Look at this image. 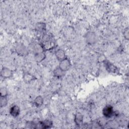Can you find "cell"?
Returning <instances> with one entry per match:
<instances>
[{"mask_svg": "<svg viewBox=\"0 0 129 129\" xmlns=\"http://www.w3.org/2000/svg\"><path fill=\"white\" fill-rule=\"evenodd\" d=\"M102 113L103 116L106 118H111L115 114L113 107L110 105H107L103 108Z\"/></svg>", "mask_w": 129, "mask_h": 129, "instance_id": "6da1fadb", "label": "cell"}, {"mask_svg": "<svg viewBox=\"0 0 129 129\" xmlns=\"http://www.w3.org/2000/svg\"><path fill=\"white\" fill-rule=\"evenodd\" d=\"M104 67L106 68V70L110 73L112 74H117L119 72L118 69L114 65L113 63H111L107 60H106L104 61Z\"/></svg>", "mask_w": 129, "mask_h": 129, "instance_id": "7a4b0ae2", "label": "cell"}, {"mask_svg": "<svg viewBox=\"0 0 129 129\" xmlns=\"http://www.w3.org/2000/svg\"><path fill=\"white\" fill-rule=\"evenodd\" d=\"M15 50L17 53L22 56H26L28 54V50L26 47L22 44H18L16 46Z\"/></svg>", "mask_w": 129, "mask_h": 129, "instance_id": "3957f363", "label": "cell"}, {"mask_svg": "<svg viewBox=\"0 0 129 129\" xmlns=\"http://www.w3.org/2000/svg\"><path fill=\"white\" fill-rule=\"evenodd\" d=\"M85 39L87 43L90 45L95 43L97 40L96 35L93 32H89L87 33L85 36Z\"/></svg>", "mask_w": 129, "mask_h": 129, "instance_id": "277c9868", "label": "cell"}, {"mask_svg": "<svg viewBox=\"0 0 129 129\" xmlns=\"http://www.w3.org/2000/svg\"><path fill=\"white\" fill-rule=\"evenodd\" d=\"M71 67V62L70 60L66 57L64 59L59 61V68L60 69L64 72L67 71Z\"/></svg>", "mask_w": 129, "mask_h": 129, "instance_id": "5b68a950", "label": "cell"}, {"mask_svg": "<svg viewBox=\"0 0 129 129\" xmlns=\"http://www.w3.org/2000/svg\"><path fill=\"white\" fill-rule=\"evenodd\" d=\"M52 125V122L49 119H46L43 121H40L38 123H36V128H48L51 127Z\"/></svg>", "mask_w": 129, "mask_h": 129, "instance_id": "8992f818", "label": "cell"}, {"mask_svg": "<svg viewBox=\"0 0 129 129\" xmlns=\"http://www.w3.org/2000/svg\"><path fill=\"white\" fill-rule=\"evenodd\" d=\"M45 54L43 50H39V49L35 52L34 58L37 62H41L45 58Z\"/></svg>", "mask_w": 129, "mask_h": 129, "instance_id": "52a82bcc", "label": "cell"}, {"mask_svg": "<svg viewBox=\"0 0 129 129\" xmlns=\"http://www.w3.org/2000/svg\"><path fill=\"white\" fill-rule=\"evenodd\" d=\"M44 51L49 50L52 49L54 47V43L53 41L50 40H45L40 44Z\"/></svg>", "mask_w": 129, "mask_h": 129, "instance_id": "ba28073f", "label": "cell"}, {"mask_svg": "<svg viewBox=\"0 0 129 129\" xmlns=\"http://www.w3.org/2000/svg\"><path fill=\"white\" fill-rule=\"evenodd\" d=\"M13 75V71L8 68H3L1 71V76L4 78H9L11 77Z\"/></svg>", "mask_w": 129, "mask_h": 129, "instance_id": "9c48e42d", "label": "cell"}, {"mask_svg": "<svg viewBox=\"0 0 129 129\" xmlns=\"http://www.w3.org/2000/svg\"><path fill=\"white\" fill-rule=\"evenodd\" d=\"M20 107L16 105H15L12 106L10 109V114L14 117H17L20 114Z\"/></svg>", "mask_w": 129, "mask_h": 129, "instance_id": "30bf717a", "label": "cell"}, {"mask_svg": "<svg viewBox=\"0 0 129 129\" xmlns=\"http://www.w3.org/2000/svg\"><path fill=\"white\" fill-rule=\"evenodd\" d=\"M55 56L57 59L59 61L67 57L65 52L61 49H58L55 51Z\"/></svg>", "mask_w": 129, "mask_h": 129, "instance_id": "8fae6325", "label": "cell"}, {"mask_svg": "<svg viewBox=\"0 0 129 129\" xmlns=\"http://www.w3.org/2000/svg\"><path fill=\"white\" fill-rule=\"evenodd\" d=\"M75 122L76 123V124L78 126H80L82 124L83 121V116L81 113H77L75 114V119H74Z\"/></svg>", "mask_w": 129, "mask_h": 129, "instance_id": "7c38bea8", "label": "cell"}, {"mask_svg": "<svg viewBox=\"0 0 129 129\" xmlns=\"http://www.w3.org/2000/svg\"><path fill=\"white\" fill-rule=\"evenodd\" d=\"M64 73H65V72L63 71L62 70H61L59 68H56V69H55L54 72H53V74H54V76L58 78H60L62 77L63 76H64V75H65Z\"/></svg>", "mask_w": 129, "mask_h": 129, "instance_id": "4fadbf2b", "label": "cell"}, {"mask_svg": "<svg viewBox=\"0 0 129 129\" xmlns=\"http://www.w3.org/2000/svg\"><path fill=\"white\" fill-rule=\"evenodd\" d=\"M43 101H44V100H43V97L41 96H38L36 97L35 98V99H34V103L36 106L40 107L43 104Z\"/></svg>", "mask_w": 129, "mask_h": 129, "instance_id": "5bb4252c", "label": "cell"}, {"mask_svg": "<svg viewBox=\"0 0 129 129\" xmlns=\"http://www.w3.org/2000/svg\"><path fill=\"white\" fill-rule=\"evenodd\" d=\"M34 79H35L34 77L32 75L28 73H26L24 74L23 76V79L24 81L27 83H29L32 81Z\"/></svg>", "mask_w": 129, "mask_h": 129, "instance_id": "9a60e30c", "label": "cell"}, {"mask_svg": "<svg viewBox=\"0 0 129 129\" xmlns=\"http://www.w3.org/2000/svg\"><path fill=\"white\" fill-rule=\"evenodd\" d=\"M35 28H36V30L38 32H42L43 31H44L45 29V24L41 22L38 23L36 24Z\"/></svg>", "mask_w": 129, "mask_h": 129, "instance_id": "2e32d148", "label": "cell"}, {"mask_svg": "<svg viewBox=\"0 0 129 129\" xmlns=\"http://www.w3.org/2000/svg\"><path fill=\"white\" fill-rule=\"evenodd\" d=\"M8 104V99L6 97H1L0 99V105L1 107H4L7 106Z\"/></svg>", "mask_w": 129, "mask_h": 129, "instance_id": "e0dca14e", "label": "cell"}, {"mask_svg": "<svg viewBox=\"0 0 129 129\" xmlns=\"http://www.w3.org/2000/svg\"><path fill=\"white\" fill-rule=\"evenodd\" d=\"M8 94V90L4 87H2L0 89V95L1 97H7Z\"/></svg>", "mask_w": 129, "mask_h": 129, "instance_id": "ac0fdd59", "label": "cell"}, {"mask_svg": "<svg viewBox=\"0 0 129 129\" xmlns=\"http://www.w3.org/2000/svg\"><path fill=\"white\" fill-rule=\"evenodd\" d=\"M123 35H124L125 38L126 40H128V38H129V31H128V29L127 28L125 29V30L123 32Z\"/></svg>", "mask_w": 129, "mask_h": 129, "instance_id": "d6986e66", "label": "cell"}]
</instances>
